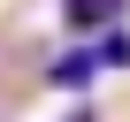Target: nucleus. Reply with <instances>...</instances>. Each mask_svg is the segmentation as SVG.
<instances>
[{"label": "nucleus", "mask_w": 130, "mask_h": 122, "mask_svg": "<svg viewBox=\"0 0 130 122\" xmlns=\"http://www.w3.org/2000/svg\"><path fill=\"white\" fill-rule=\"evenodd\" d=\"M69 122H92V114H84V107H77V114H69Z\"/></svg>", "instance_id": "obj_4"}, {"label": "nucleus", "mask_w": 130, "mask_h": 122, "mask_svg": "<svg viewBox=\"0 0 130 122\" xmlns=\"http://www.w3.org/2000/svg\"><path fill=\"white\" fill-rule=\"evenodd\" d=\"M92 61H100V69H130V31H100Z\"/></svg>", "instance_id": "obj_3"}, {"label": "nucleus", "mask_w": 130, "mask_h": 122, "mask_svg": "<svg viewBox=\"0 0 130 122\" xmlns=\"http://www.w3.org/2000/svg\"><path fill=\"white\" fill-rule=\"evenodd\" d=\"M100 76V61H92V46H77V53H54V69H46V84H61V92H84Z\"/></svg>", "instance_id": "obj_2"}, {"label": "nucleus", "mask_w": 130, "mask_h": 122, "mask_svg": "<svg viewBox=\"0 0 130 122\" xmlns=\"http://www.w3.org/2000/svg\"><path fill=\"white\" fill-rule=\"evenodd\" d=\"M130 0H61V15H69V31H115Z\"/></svg>", "instance_id": "obj_1"}]
</instances>
